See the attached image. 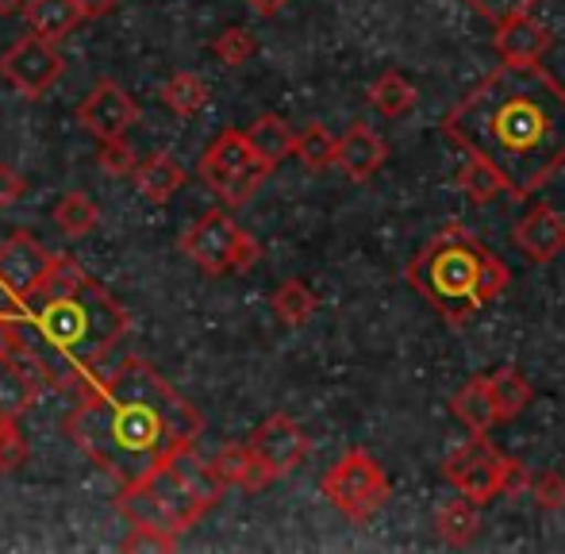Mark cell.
<instances>
[{
  "label": "cell",
  "mask_w": 565,
  "mask_h": 554,
  "mask_svg": "<svg viewBox=\"0 0 565 554\" xmlns=\"http://www.w3.org/2000/svg\"><path fill=\"white\" fill-rule=\"evenodd\" d=\"M51 220H54V227L66 235V239H85V235L100 224V209L89 201V196L74 189V193H66L58 204H54Z\"/></svg>",
  "instance_id": "cell-27"
},
{
  "label": "cell",
  "mask_w": 565,
  "mask_h": 554,
  "mask_svg": "<svg viewBox=\"0 0 565 554\" xmlns=\"http://www.w3.org/2000/svg\"><path fill=\"white\" fill-rule=\"evenodd\" d=\"M527 493L535 497V504L543 512L565 509V478H562V473H554V470L531 473V478H527Z\"/></svg>",
  "instance_id": "cell-32"
},
{
  "label": "cell",
  "mask_w": 565,
  "mask_h": 554,
  "mask_svg": "<svg viewBox=\"0 0 565 554\" xmlns=\"http://www.w3.org/2000/svg\"><path fill=\"white\" fill-rule=\"evenodd\" d=\"M66 74V58L58 43H46L39 35H20L0 54V82H8L23 100H39L51 93V85Z\"/></svg>",
  "instance_id": "cell-9"
},
{
  "label": "cell",
  "mask_w": 565,
  "mask_h": 554,
  "mask_svg": "<svg viewBox=\"0 0 565 554\" xmlns=\"http://www.w3.org/2000/svg\"><path fill=\"white\" fill-rule=\"evenodd\" d=\"M209 470L216 473V481L224 489H266L269 478L266 470L258 466V458H254V450L246 447V443H227V447H220L216 455L209 458Z\"/></svg>",
  "instance_id": "cell-17"
},
{
  "label": "cell",
  "mask_w": 565,
  "mask_h": 554,
  "mask_svg": "<svg viewBox=\"0 0 565 554\" xmlns=\"http://www.w3.org/2000/svg\"><path fill=\"white\" fill-rule=\"evenodd\" d=\"M450 408L473 435H484L492 424H497V408H492V397H489V385H484V377H469V382L454 393Z\"/></svg>",
  "instance_id": "cell-23"
},
{
  "label": "cell",
  "mask_w": 565,
  "mask_h": 554,
  "mask_svg": "<svg viewBox=\"0 0 565 554\" xmlns=\"http://www.w3.org/2000/svg\"><path fill=\"white\" fill-rule=\"evenodd\" d=\"M212 100V89L201 74H189V70H178L170 82L162 85V105L170 108L178 120H193L209 108Z\"/></svg>",
  "instance_id": "cell-22"
},
{
  "label": "cell",
  "mask_w": 565,
  "mask_h": 554,
  "mask_svg": "<svg viewBox=\"0 0 565 554\" xmlns=\"http://www.w3.org/2000/svg\"><path fill=\"white\" fill-rule=\"evenodd\" d=\"M28 462V439L20 432V419L0 416V473H15Z\"/></svg>",
  "instance_id": "cell-31"
},
{
  "label": "cell",
  "mask_w": 565,
  "mask_h": 554,
  "mask_svg": "<svg viewBox=\"0 0 565 554\" xmlns=\"http://www.w3.org/2000/svg\"><path fill=\"white\" fill-rule=\"evenodd\" d=\"M23 4H28V0H0V15H15V12H23Z\"/></svg>",
  "instance_id": "cell-40"
},
{
  "label": "cell",
  "mask_w": 565,
  "mask_h": 554,
  "mask_svg": "<svg viewBox=\"0 0 565 554\" xmlns=\"http://www.w3.org/2000/svg\"><path fill=\"white\" fill-rule=\"evenodd\" d=\"M246 4H250L258 15H277L285 4H289V0H246Z\"/></svg>",
  "instance_id": "cell-39"
},
{
  "label": "cell",
  "mask_w": 565,
  "mask_h": 554,
  "mask_svg": "<svg viewBox=\"0 0 565 554\" xmlns=\"http://www.w3.org/2000/svg\"><path fill=\"white\" fill-rule=\"evenodd\" d=\"M119 551H178V535H166V532H154V528H135L131 524V535L119 543Z\"/></svg>",
  "instance_id": "cell-35"
},
{
  "label": "cell",
  "mask_w": 565,
  "mask_h": 554,
  "mask_svg": "<svg viewBox=\"0 0 565 554\" xmlns=\"http://www.w3.org/2000/svg\"><path fill=\"white\" fill-rule=\"evenodd\" d=\"M97 162H100V170L105 173H113V178H127V173L135 170V150H131V142H127V136H119V139H105L100 142V155H97Z\"/></svg>",
  "instance_id": "cell-34"
},
{
  "label": "cell",
  "mask_w": 565,
  "mask_h": 554,
  "mask_svg": "<svg viewBox=\"0 0 565 554\" xmlns=\"http://www.w3.org/2000/svg\"><path fill=\"white\" fill-rule=\"evenodd\" d=\"M246 447L254 450V458H258V466L266 470V478L277 481L305 462L308 450H312V439H308V432L292 416L274 413L266 424L254 427V435H250Z\"/></svg>",
  "instance_id": "cell-11"
},
{
  "label": "cell",
  "mask_w": 565,
  "mask_h": 554,
  "mask_svg": "<svg viewBox=\"0 0 565 554\" xmlns=\"http://www.w3.org/2000/svg\"><path fill=\"white\" fill-rule=\"evenodd\" d=\"M484 385H489V397H492V408H497V419H515L523 408L531 405L535 390L531 382L512 366H500L492 374H484Z\"/></svg>",
  "instance_id": "cell-21"
},
{
  "label": "cell",
  "mask_w": 565,
  "mask_h": 554,
  "mask_svg": "<svg viewBox=\"0 0 565 554\" xmlns=\"http://www.w3.org/2000/svg\"><path fill=\"white\" fill-rule=\"evenodd\" d=\"M515 247L527 263H554L565 251V220L554 209H535L515 224Z\"/></svg>",
  "instance_id": "cell-14"
},
{
  "label": "cell",
  "mask_w": 565,
  "mask_h": 554,
  "mask_svg": "<svg viewBox=\"0 0 565 554\" xmlns=\"http://www.w3.org/2000/svg\"><path fill=\"white\" fill-rule=\"evenodd\" d=\"M370 105L377 108L385 120H401V116L412 113V105H416V89H412V82L404 74H396V70H388V74H381L377 82L370 85Z\"/></svg>",
  "instance_id": "cell-24"
},
{
  "label": "cell",
  "mask_w": 565,
  "mask_h": 554,
  "mask_svg": "<svg viewBox=\"0 0 565 554\" xmlns=\"http://www.w3.org/2000/svg\"><path fill=\"white\" fill-rule=\"evenodd\" d=\"M66 439L119 486H135L170 455L196 447L204 416L147 359H124L113 374L82 385V401L62 424Z\"/></svg>",
  "instance_id": "cell-1"
},
{
  "label": "cell",
  "mask_w": 565,
  "mask_h": 554,
  "mask_svg": "<svg viewBox=\"0 0 565 554\" xmlns=\"http://www.w3.org/2000/svg\"><path fill=\"white\" fill-rule=\"evenodd\" d=\"M254 51H258V43H254V35L246 28H224L216 39H212V54H216L224 66H243V62H250L254 58Z\"/></svg>",
  "instance_id": "cell-30"
},
{
  "label": "cell",
  "mask_w": 565,
  "mask_h": 554,
  "mask_svg": "<svg viewBox=\"0 0 565 554\" xmlns=\"http://www.w3.org/2000/svg\"><path fill=\"white\" fill-rule=\"evenodd\" d=\"M484 258H489V247L477 235H469L458 224L443 227L408 263V281L412 289L424 292L439 308L443 320L461 328V323H469L484 308L481 297Z\"/></svg>",
  "instance_id": "cell-4"
},
{
  "label": "cell",
  "mask_w": 565,
  "mask_h": 554,
  "mask_svg": "<svg viewBox=\"0 0 565 554\" xmlns=\"http://www.w3.org/2000/svg\"><path fill=\"white\" fill-rule=\"evenodd\" d=\"M39 377L23 359H0V416H28L39 401Z\"/></svg>",
  "instance_id": "cell-19"
},
{
  "label": "cell",
  "mask_w": 565,
  "mask_h": 554,
  "mask_svg": "<svg viewBox=\"0 0 565 554\" xmlns=\"http://www.w3.org/2000/svg\"><path fill=\"white\" fill-rule=\"evenodd\" d=\"M269 173L274 170L254 155L250 142H246V136L238 128L220 131L201 155V181L209 185V193L216 196L224 209H243V204L258 193Z\"/></svg>",
  "instance_id": "cell-6"
},
{
  "label": "cell",
  "mask_w": 565,
  "mask_h": 554,
  "mask_svg": "<svg viewBox=\"0 0 565 554\" xmlns=\"http://www.w3.org/2000/svg\"><path fill=\"white\" fill-rule=\"evenodd\" d=\"M127 178L139 189L142 201H150V204H170L173 196H178V189L185 185V170H181V162L170 150H158V155L135 162V170L127 173Z\"/></svg>",
  "instance_id": "cell-15"
},
{
  "label": "cell",
  "mask_w": 565,
  "mask_h": 554,
  "mask_svg": "<svg viewBox=\"0 0 565 554\" xmlns=\"http://www.w3.org/2000/svg\"><path fill=\"white\" fill-rule=\"evenodd\" d=\"M23 20H28V31L46 43H62L74 28H82L85 15L74 0H28L23 4Z\"/></svg>",
  "instance_id": "cell-18"
},
{
  "label": "cell",
  "mask_w": 565,
  "mask_h": 554,
  "mask_svg": "<svg viewBox=\"0 0 565 554\" xmlns=\"http://www.w3.org/2000/svg\"><path fill=\"white\" fill-rule=\"evenodd\" d=\"M292 155L300 158L305 170H312V173L328 170V166H335V136H331L323 124H308V128L292 139Z\"/></svg>",
  "instance_id": "cell-29"
},
{
  "label": "cell",
  "mask_w": 565,
  "mask_h": 554,
  "mask_svg": "<svg viewBox=\"0 0 565 554\" xmlns=\"http://www.w3.org/2000/svg\"><path fill=\"white\" fill-rule=\"evenodd\" d=\"M458 189L473 204H492L500 193H508L504 178H500V173L492 170L489 162H481V158H473V155H469V162L458 170Z\"/></svg>",
  "instance_id": "cell-28"
},
{
  "label": "cell",
  "mask_w": 565,
  "mask_h": 554,
  "mask_svg": "<svg viewBox=\"0 0 565 554\" xmlns=\"http://www.w3.org/2000/svg\"><path fill=\"white\" fill-rule=\"evenodd\" d=\"M551 43H554L551 31H546L539 20H531V15L500 23L497 39H492L500 62H543V54L551 51Z\"/></svg>",
  "instance_id": "cell-16"
},
{
  "label": "cell",
  "mask_w": 565,
  "mask_h": 554,
  "mask_svg": "<svg viewBox=\"0 0 565 554\" xmlns=\"http://www.w3.org/2000/svg\"><path fill=\"white\" fill-rule=\"evenodd\" d=\"M181 255L193 266H201L209 277H227V274H243L258 263L262 247L254 235H246L235 224V216L224 209H212L181 235Z\"/></svg>",
  "instance_id": "cell-7"
},
{
  "label": "cell",
  "mask_w": 565,
  "mask_h": 554,
  "mask_svg": "<svg viewBox=\"0 0 565 554\" xmlns=\"http://www.w3.org/2000/svg\"><path fill=\"white\" fill-rule=\"evenodd\" d=\"M28 196V178L12 162H0V209H12Z\"/></svg>",
  "instance_id": "cell-37"
},
{
  "label": "cell",
  "mask_w": 565,
  "mask_h": 554,
  "mask_svg": "<svg viewBox=\"0 0 565 554\" xmlns=\"http://www.w3.org/2000/svg\"><path fill=\"white\" fill-rule=\"evenodd\" d=\"M28 351V335H23V323L15 316L0 312V359H23Z\"/></svg>",
  "instance_id": "cell-36"
},
{
  "label": "cell",
  "mask_w": 565,
  "mask_h": 554,
  "mask_svg": "<svg viewBox=\"0 0 565 554\" xmlns=\"http://www.w3.org/2000/svg\"><path fill=\"white\" fill-rule=\"evenodd\" d=\"M443 131L527 201L565 166V89L539 62H500L450 108Z\"/></svg>",
  "instance_id": "cell-2"
},
{
  "label": "cell",
  "mask_w": 565,
  "mask_h": 554,
  "mask_svg": "<svg viewBox=\"0 0 565 554\" xmlns=\"http://www.w3.org/2000/svg\"><path fill=\"white\" fill-rule=\"evenodd\" d=\"M139 116H142L139 100L127 97V89L119 82H113V77L93 85L89 97L77 105V124H82L85 136H93L97 142L127 136V131L139 124Z\"/></svg>",
  "instance_id": "cell-12"
},
{
  "label": "cell",
  "mask_w": 565,
  "mask_h": 554,
  "mask_svg": "<svg viewBox=\"0 0 565 554\" xmlns=\"http://www.w3.org/2000/svg\"><path fill=\"white\" fill-rule=\"evenodd\" d=\"M243 136H246V142H250L254 155H258L269 170H277L285 158H292V139H297V131H292L281 116H274V113L258 116V120H254Z\"/></svg>",
  "instance_id": "cell-20"
},
{
  "label": "cell",
  "mask_w": 565,
  "mask_h": 554,
  "mask_svg": "<svg viewBox=\"0 0 565 554\" xmlns=\"http://www.w3.org/2000/svg\"><path fill=\"white\" fill-rule=\"evenodd\" d=\"M435 528H439V540L447 543V547H466L477 535V528H481V512H477V504L469 501V497H454V501H447L439 509Z\"/></svg>",
  "instance_id": "cell-26"
},
{
  "label": "cell",
  "mask_w": 565,
  "mask_h": 554,
  "mask_svg": "<svg viewBox=\"0 0 565 554\" xmlns=\"http://www.w3.org/2000/svg\"><path fill=\"white\" fill-rule=\"evenodd\" d=\"M466 4L473 8L477 15H484V20H489L492 28H500V23H508V20L531 15V12H535L539 0H466Z\"/></svg>",
  "instance_id": "cell-33"
},
{
  "label": "cell",
  "mask_w": 565,
  "mask_h": 554,
  "mask_svg": "<svg viewBox=\"0 0 565 554\" xmlns=\"http://www.w3.org/2000/svg\"><path fill=\"white\" fill-rule=\"evenodd\" d=\"M385 158H388L385 139L365 120H354L347 128V136L335 139V166L350 181H370L385 166Z\"/></svg>",
  "instance_id": "cell-13"
},
{
  "label": "cell",
  "mask_w": 565,
  "mask_h": 554,
  "mask_svg": "<svg viewBox=\"0 0 565 554\" xmlns=\"http://www.w3.org/2000/svg\"><path fill=\"white\" fill-rule=\"evenodd\" d=\"M320 489L331 501V509H339L342 516L354 520V524H365V520L377 516V512L385 509L388 493H393V486H388L381 462L362 447L347 450V455H342L339 462L323 473Z\"/></svg>",
  "instance_id": "cell-8"
},
{
  "label": "cell",
  "mask_w": 565,
  "mask_h": 554,
  "mask_svg": "<svg viewBox=\"0 0 565 554\" xmlns=\"http://www.w3.org/2000/svg\"><path fill=\"white\" fill-rule=\"evenodd\" d=\"M8 316L31 331L23 362L54 390H82L131 331V312L89 274L58 297H31Z\"/></svg>",
  "instance_id": "cell-3"
},
{
  "label": "cell",
  "mask_w": 565,
  "mask_h": 554,
  "mask_svg": "<svg viewBox=\"0 0 565 554\" xmlns=\"http://www.w3.org/2000/svg\"><path fill=\"white\" fill-rule=\"evenodd\" d=\"M74 4L82 8V15H85V20H97V15L116 12V4H119V0H74Z\"/></svg>",
  "instance_id": "cell-38"
},
{
  "label": "cell",
  "mask_w": 565,
  "mask_h": 554,
  "mask_svg": "<svg viewBox=\"0 0 565 554\" xmlns=\"http://www.w3.org/2000/svg\"><path fill=\"white\" fill-rule=\"evenodd\" d=\"M54 263V251H46L31 232H12L0 243V292L12 308H23L39 289Z\"/></svg>",
  "instance_id": "cell-10"
},
{
  "label": "cell",
  "mask_w": 565,
  "mask_h": 554,
  "mask_svg": "<svg viewBox=\"0 0 565 554\" xmlns=\"http://www.w3.org/2000/svg\"><path fill=\"white\" fill-rule=\"evenodd\" d=\"M269 308H274V316L285 323V328H305V323L316 316V292L308 289L305 281L289 277V281H281L274 289V297H269Z\"/></svg>",
  "instance_id": "cell-25"
},
{
  "label": "cell",
  "mask_w": 565,
  "mask_h": 554,
  "mask_svg": "<svg viewBox=\"0 0 565 554\" xmlns=\"http://www.w3.org/2000/svg\"><path fill=\"white\" fill-rule=\"evenodd\" d=\"M443 473L454 481L461 497L473 504H489L492 497H512L527 489V466L520 458H504L484 435H469L461 447H454L443 462Z\"/></svg>",
  "instance_id": "cell-5"
}]
</instances>
